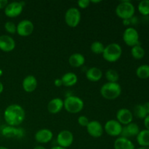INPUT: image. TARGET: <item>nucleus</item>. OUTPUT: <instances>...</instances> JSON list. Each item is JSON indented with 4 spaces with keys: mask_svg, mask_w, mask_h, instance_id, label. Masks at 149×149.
I'll return each mask as SVG.
<instances>
[{
    "mask_svg": "<svg viewBox=\"0 0 149 149\" xmlns=\"http://www.w3.org/2000/svg\"><path fill=\"white\" fill-rule=\"evenodd\" d=\"M116 120L121 124V125H127L130 123L132 122L133 120V114L132 111L128 109H120L118 110L116 113Z\"/></svg>",
    "mask_w": 149,
    "mask_h": 149,
    "instance_id": "nucleus-14",
    "label": "nucleus"
},
{
    "mask_svg": "<svg viewBox=\"0 0 149 149\" xmlns=\"http://www.w3.org/2000/svg\"><path fill=\"white\" fill-rule=\"evenodd\" d=\"M106 78L108 82H117L119 79V75L114 69H109L106 72Z\"/></svg>",
    "mask_w": 149,
    "mask_h": 149,
    "instance_id": "nucleus-29",
    "label": "nucleus"
},
{
    "mask_svg": "<svg viewBox=\"0 0 149 149\" xmlns=\"http://www.w3.org/2000/svg\"><path fill=\"white\" fill-rule=\"evenodd\" d=\"M113 148L114 149H135V145L130 140L122 136L115 140Z\"/></svg>",
    "mask_w": 149,
    "mask_h": 149,
    "instance_id": "nucleus-20",
    "label": "nucleus"
},
{
    "mask_svg": "<svg viewBox=\"0 0 149 149\" xmlns=\"http://www.w3.org/2000/svg\"><path fill=\"white\" fill-rule=\"evenodd\" d=\"M15 48V42L14 39L8 35L0 36V49L5 52L13 51Z\"/></svg>",
    "mask_w": 149,
    "mask_h": 149,
    "instance_id": "nucleus-16",
    "label": "nucleus"
},
{
    "mask_svg": "<svg viewBox=\"0 0 149 149\" xmlns=\"http://www.w3.org/2000/svg\"><path fill=\"white\" fill-rule=\"evenodd\" d=\"M137 149H149V147H144V146H141Z\"/></svg>",
    "mask_w": 149,
    "mask_h": 149,
    "instance_id": "nucleus-43",
    "label": "nucleus"
},
{
    "mask_svg": "<svg viewBox=\"0 0 149 149\" xmlns=\"http://www.w3.org/2000/svg\"><path fill=\"white\" fill-rule=\"evenodd\" d=\"M77 122L78 124L81 127H87V125L90 122V120L88 119V118L86 116H79L78 119H77Z\"/></svg>",
    "mask_w": 149,
    "mask_h": 149,
    "instance_id": "nucleus-32",
    "label": "nucleus"
},
{
    "mask_svg": "<svg viewBox=\"0 0 149 149\" xmlns=\"http://www.w3.org/2000/svg\"><path fill=\"white\" fill-rule=\"evenodd\" d=\"M122 55V47L117 43H111L105 46L103 58L109 63H114L119 61Z\"/></svg>",
    "mask_w": 149,
    "mask_h": 149,
    "instance_id": "nucleus-3",
    "label": "nucleus"
},
{
    "mask_svg": "<svg viewBox=\"0 0 149 149\" xmlns=\"http://www.w3.org/2000/svg\"><path fill=\"white\" fill-rule=\"evenodd\" d=\"M23 1H13L7 4L4 9V14L9 17H16L20 15L23 10Z\"/></svg>",
    "mask_w": 149,
    "mask_h": 149,
    "instance_id": "nucleus-9",
    "label": "nucleus"
},
{
    "mask_svg": "<svg viewBox=\"0 0 149 149\" xmlns=\"http://www.w3.org/2000/svg\"><path fill=\"white\" fill-rule=\"evenodd\" d=\"M140 127L136 123L131 122L129 125H126L122 129V132L121 135L124 138H128V137H135L138 135L140 132Z\"/></svg>",
    "mask_w": 149,
    "mask_h": 149,
    "instance_id": "nucleus-19",
    "label": "nucleus"
},
{
    "mask_svg": "<svg viewBox=\"0 0 149 149\" xmlns=\"http://www.w3.org/2000/svg\"><path fill=\"white\" fill-rule=\"evenodd\" d=\"M146 51L144 48L140 44L132 47L131 49V55L135 59L141 60L145 56Z\"/></svg>",
    "mask_w": 149,
    "mask_h": 149,
    "instance_id": "nucleus-25",
    "label": "nucleus"
},
{
    "mask_svg": "<svg viewBox=\"0 0 149 149\" xmlns=\"http://www.w3.org/2000/svg\"><path fill=\"white\" fill-rule=\"evenodd\" d=\"M54 84H55V87H61V86H63L61 79H55V81H54Z\"/></svg>",
    "mask_w": 149,
    "mask_h": 149,
    "instance_id": "nucleus-35",
    "label": "nucleus"
},
{
    "mask_svg": "<svg viewBox=\"0 0 149 149\" xmlns=\"http://www.w3.org/2000/svg\"><path fill=\"white\" fill-rule=\"evenodd\" d=\"M8 4L9 2L7 0H0V10L5 9V7H7Z\"/></svg>",
    "mask_w": 149,
    "mask_h": 149,
    "instance_id": "nucleus-34",
    "label": "nucleus"
},
{
    "mask_svg": "<svg viewBox=\"0 0 149 149\" xmlns=\"http://www.w3.org/2000/svg\"><path fill=\"white\" fill-rule=\"evenodd\" d=\"M0 149H8V148H6V147L4 146H0Z\"/></svg>",
    "mask_w": 149,
    "mask_h": 149,
    "instance_id": "nucleus-45",
    "label": "nucleus"
},
{
    "mask_svg": "<svg viewBox=\"0 0 149 149\" xmlns=\"http://www.w3.org/2000/svg\"><path fill=\"white\" fill-rule=\"evenodd\" d=\"M61 81H62L63 85L65 87H73L78 81V77H77V74L74 73L68 72L62 76Z\"/></svg>",
    "mask_w": 149,
    "mask_h": 149,
    "instance_id": "nucleus-23",
    "label": "nucleus"
},
{
    "mask_svg": "<svg viewBox=\"0 0 149 149\" xmlns=\"http://www.w3.org/2000/svg\"><path fill=\"white\" fill-rule=\"evenodd\" d=\"M74 137L72 132L67 130L61 131L57 136V143L58 146L67 148L71 146L74 143Z\"/></svg>",
    "mask_w": 149,
    "mask_h": 149,
    "instance_id": "nucleus-10",
    "label": "nucleus"
},
{
    "mask_svg": "<svg viewBox=\"0 0 149 149\" xmlns=\"http://www.w3.org/2000/svg\"><path fill=\"white\" fill-rule=\"evenodd\" d=\"M26 116L24 109L18 104L7 106L4 112V118L9 126L17 127L23 123Z\"/></svg>",
    "mask_w": 149,
    "mask_h": 149,
    "instance_id": "nucleus-1",
    "label": "nucleus"
},
{
    "mask_svg": "<svg viewBox=\"0 0 149 149\" xmlns=\"http://www.w3.org/2000/svg\"><path fill=\"white\" fill-rule=\"evenodd\" d=\"M123 23L125 26H129L130 24H131L130 23V20H123Z\"/></svg>",
    "mask_w": 149,
    "mask_h": 149,
    "instance_id": "nucleus-38",
    "label": "nucleus"
},
{
    "mask_svg": "<svg viewBox=\"0 0 149 149\" xmlns=\"http://www.w3.org/2000/svg\"><path fill=\"white\" fill-rule=\"evenodd\" d=\"M25 130L21 127L5 126L1 129V135L7 138H21L25 135Z\"/></svg>",
    "mask_w": 149,
    "mask_h": 149,
    "instance_id": "nucleus-12",
    "label": "nucleus"
},
{
    "mask_svg": "<svg viewBox=\"0 0 149 149\" xmlns=\"http://www.w3.org/2000/svg\"><path fill=\"white\" fill-rule=\"evenodd\" d=\"M33 149H47L45 147L42 146H36V147H34Z\"/></svg>",
    "mask_w": 149,
    "mask_h": 149,
    "instance_id": "nucleus-40",
    "label": "nucleus"
},
{
    "mask_svg": "<svg viewBox=\"0 0 149 149\" xmlns=\"http://www.w3.org/2000/svg\"><path fill=\"white\" fill-rule=\"evenodd\" d=\"M34 138L36 142L39 143H47L52 141V138H53V132L50 130L43 128V129H40L39 130H38L35 133Z\"/></svg>",
    "mask_w": 149,
    "mask_h": 149,
    "instance_id": "nucleus-15",
    "label": "nucleus"
},
{
    "mask_svg": "<svg viewBox=\"0 0 149 149\" xmlns=\"http://www.w3.org/2000/svg\"><path fill=\"white\" fill-rule=\"evenodd\" d=\"M4 29H5L6 31L10 34H14V33H17V26L13 21L6 22L4 24Z\"/></svg>",
    "mask_w": 149,
    "mask_h": 149,
    "instance_id": "nucleus-31",
    "label": "nucleus"
},
{
    "mask_svg": "<svg viewBox=\"0 0 149 149\" xmlns=\"http://www.w3.org/2000/svg\"><path fill=\"white\" fill-rule=\"evenodd\" d=\"M34 31V25L29 20H23L17 25V33L20 36L26 37L33 33Z\"/></svg>",
    "mask_w": 149,
    "mask_h": 149,
    "instance_id": "nucleus-11",
    "label": "nucleus"
},
{
    "mask_svg": "<svg viewBox=\"0 0 149 149\" xmlns=\"http://www.w3.org/2000/svg\"><path fill=\"white\" fill-rule=\"evenodd\" d=\"M137 142L141 146L149 147V130L145 129L140 131L136 136Z\"/></svg>",
    "mask_w": 149,
    "mask_h": 149,
    "instance_id": "nucleus-24",
    "label": "nucleus"
},
{
    "mask_svg": "<svg viewBox=\"0 0 149 149\" xmlns=\"http://www.w3.org/2000/svg\"><path fill=\"white\" fill-rule=\"evenodd\" d=\"M68 63L70 65L74 68H79L82 66L85 63V58L84 55L81 53H76L72 54L68 58Z\"/></svg>",
    "mask_w": 149,
    "mask_h": 149,
    "instance_id": "nucleus-22",
    "label": "nucleus"
},
{
    "mask_svg": "<svg viewBox=\"0 0 149 149\" xmlns=\"http://www.w3.org/2000/svg\"><path fill=\"white\" fill-rule=\"evenodd\" d=\"M90 2L94 3V4H98V3L101 2V1H100V0H97V1H94V0H92V1H90Z\"/></svg>",
    "mask_w": 149,
    "mask_h": 149,
    "instance_id": "nucleus-42",
    "label": "nucleus"
},
{
    "mask_svg": "<svg viewBox=\"0 0 149 149\" xmlns=\"http://www.w3.org/2000/svg\"><path fill=\"white\" fill-rule=\"evenodd\" d=\"M136 75L138 78L146 79L149 78V65L148 64H143L137 68Z\"/></svg>",
    "mask_w": 149,
    "mask_h": 149,
    "instance_id": "nucleus-26",
    "label": "nucleus"
},
{
    "mask_svg": "<svg viewBox=\"0 0 149 149\" xmlns=\"http://www.w3.org/2000/svg\"><path fill=\"white\" fill-rule=\"evenodd\" d=\"M103 129L105 132L110 136L117 137L122 134L123 127L117 120L111 119L106 122Z\"/></svg>",
    "mask_w": 149,
    "mask_h": 149,
    "instance_id": "nucleus-8",
    "label": "nucleus"
},
{
    "mask_svg": "<svg viewBox=\"0 0 149 149\" xmlns=\"http://www.w3.org/2000/svg\"><path fill=\"white\" fill-rule=\"evenodd\" d=\"M144 125L146 129L149 130V115H147L146 117L144 119Z\"/></svg>",
    "mask_w": 149,
    "mask_h": 149,
    "instance_id": "nucleus-36",
    "label": "nucleus"
},
{
    "mask_svg": "<svg viewBox=\"0 0 149 149\" xmlns=\"http://www.w3.org/2000/svg\"><path fill=\"white\" fill-rule=\"evenodd\" d=\"M134 113L137 118L141 119H144L148 115L143 104L136 105L134 108Z\"/></svg>",
    "mask_w": 149,
    "mask_h": 149,
    "instance_id": "nucleus-27",
    "label": "nucleus"
},
{
    "mask_svg": "<svg viewBox=\"0 0 149 149\" xmlns=\"http://www.w3.org/2000/svg\"><path fill=\"white\" fill-rule=\"evenodd\" d=\"M123 40L127 45L134 47L139 44V33L133 27H128L123 33Z\"/></svg>",
    "mask_w": 149,
    "mask_h": 149,
    "instance_id": "nucleus-7",
    "label": "nucleus"
},
{
    "mask_svg": "<svg viewBox=\"0 0 149 149\" xmlns=\"http://www.w3.org/2000/svg\"><path fill=\"white\" fill-rule=\"evenodd\" d=\"M63 107V100L60 97H55L52 99L47 104L48 111L52 114H56L61 112Z\"/></svg>",
    "mask_w": 149,
    "mask_h": 149,
    "instance_id": "nucleus-18",
    "label": "nucleus"
},
{
    "mask_svg": "<svg viewBox=\"0 0 149 149\" xmlns=\"http://www.w3.org/2000/svg\"><path fill=\"white\" fill-rule=\"evenodd\" d=\"M105 49V45H103L102 42H99V41H95V42H93L90 46V49L92 52L95 55H100L103 54V51Z\"/></svg>",
    "mask_w": 149,
    "mask_h": 149,
    "instance_id": "nucleus-28",
    "label": "nucleus"
},
{
    "mask_svg": "<svg viewBox=\"0 0 149 149\" xmlns=\"http://www.w3.org/2000/svg\"><path fill=\"white\" fill-rule=\"evenodd\" d=\"M116 14L119 18L123 20H129L135 15V8L130 1H122L116 7Z\"/></svg>",
    "mask_w": 149,
    "mask_h": 149,
    "instance_id": "nucleus-4",
    "label": "nucleus"
},
{
    "mask_svg": "<svg viewBox=\"0 0 149 149\" xmlns=\"http://www.w3.org/2000/svg\"><path fill=\"white\" fill-rule=\"evenodd\" d=\"M143 106L145 107L147 113H148V115H149V102H146V103H144Z\"/></svg>",
    "mask_w": 149,
    "mask_h": 149,
    "instance_id": "nucleus-37",
    "label": "nucleus"
},
{
    "mask_svg": "<svg viewBox=\"0 0 149 149\" xmlns=\"http://www.w3.org/2000/svg\"><path fill=\"white\" fill-rule=\"evenodd\" d=\"M3 90H4V85H3L2 83L0 81V94H1V93L3 92Z\"/></svg>",
    "mask_w": 149,
    "mask_h": 149,
    "instance_id": "nucleus-39",
    "label": "nucleus"
},
{
    "mask_svg": "<svg viewBox=\"0 0 149 149\" xmlns=\"http://www.w3.org/2000/svg\"><path fill=\"white\" fill-rule=\"evenodd\" d=\"M64 109L70 113H78L84 109V101L78 96L70 95L63 100Z\"/></svg>",
    "mask_w": 149,
    "mask_h": 149,
    "instance_id": "nucleus-5",
    "label": "nucleus"
},
{
    "mask_svg": "<svg viewBox=\"0 0 149 149\" xmlns=\"http://www.w3.org/2000/svg\"><path fill=\"white\" fill-rule=\"evenodd\" d=\"M103 77V72L100 68L97 67L90 68L86 72V77L89 81L92 82H96L101 79Z\"/></svg>",
    "mask_w": 149,
    "mask_h": 149,
    "instance_id": "nucleus-21",
    "label": "nucleus"
},
{
    "mask_svg": "<svg viewBox=\"0 0 149 149\" xmlns=\"http://www.w3.org/2000/svg\"><path fill=\"white\" fill-rule=\"evenodd\" d=\"M122 94V87L117 82H106L100 88V95L106 100H115Z\"/></svg>",
    "mask_w": 149,
    "mask_h": 149,
    "instance_id": "nucleus-2",
    "label": "nucleus"
},
{
    "mask_svg": "<svg viewBox=\"0 0 149 149\" xmlns=\"http://www.w3.org/2000/svg\"><path fill=\"white\" fill-rule=\"evenodd\" d=\"M81 21V13L77 7H71L65 14V22L68 26L71 28H75Z\"/></svg>",
    "mask_w": 149,
    "mask_h": 149,
    "instance_id": "nucleus-6",
    "label": "nucleus"
},
{
    "mask_svg": "<svg viewBox=\"0 0 149 149\" xmlns=\"http://www.w3.org/2000/svg\"><path fill=\"white\" fill-rule=\"evenodd\" d=\"M90 4H91V2H90V0H79L77 1L78 7L81 9L87 8Z\"/></svg>",
    "mask_w": 149,
    "mask_h": 149,
    "instance_id": "nucleus-33",
    "label": "nucleus"
},
{
    "mask_svg": "<svg viewBox=\"0 0 149 149\" xmlns=\"http://www.w3.org/2000/svg\"><path fill=\"white\" fill-rule=\"evenodd\" d=\"M86 127H87V131L89 135L95 138L101 137L103 134V131H104L103 125L100 122L97 120L90 121Z\"/></svg>",
    "mask_w": 149,
    "mask_h": 149,
    "instance_id": "nucleus-13",
    "label": "nucleus"
},
{
    "mask_svg": "<svg viewBox=\"0 0 149 149\" xmlns=\"http://www.w3.org/2000/svg\"><path fill=\"white\" fill-rule=\"evenodd\" d=\"M38 85L37 79L33 75H28L23 79L22 81V87L25 92L31 93L34 91Z\"/></svg>",
    "mask_w": 149,
    "mask_h": 149,
    "instance_id": "nucleus-17",
    "label": "nucleus"
},
{
    "mask_svg": "<svg viewBox=\"0 0 149 149\" xmlns=\"http://www.w3.org/2000/svg\"><path fill=\"white\" fill-rule=\"evenodd\" d=\"M139 13L144 16L149 15V0H142L139 2L138 6Z\"/></svg>",
    "mask_w": 149,
    "mask_h": 149,
    "instance_id": "nucleus-30",
    "label": "nucleus"
},
{
    "mask_svg": "<svg viewBox=\"0 0 149 149\" xmlns=\"http://www.w3.org/2000/svg\"><path fill=\"white\" fill-rule=\"evenodd\" d=\"M50 149H67V148H63V147H61V146H54V147H52V148H51Z\"/></svg>",
    "mask_w": 149,
    "mask_h": 149,
    "instance_id": "nucleus-41",
    "label": "nucleus"
},
{
    "mask_svg": "<svg viewBox=\"0 0 149 149\" xmlns=\"http://www.w3.org/2000/svg\"><path fill=\"white\" fill-rule=\"evenodd\" d=\"M2 74H3V71L1 69V68H0V77L2 76Z\"/></svg>",
    "mask_w": 149,
    "mask_h": 149,
    "instance_id": "nucleus-44",
    "label": "nucleus"
}]
</instances>
